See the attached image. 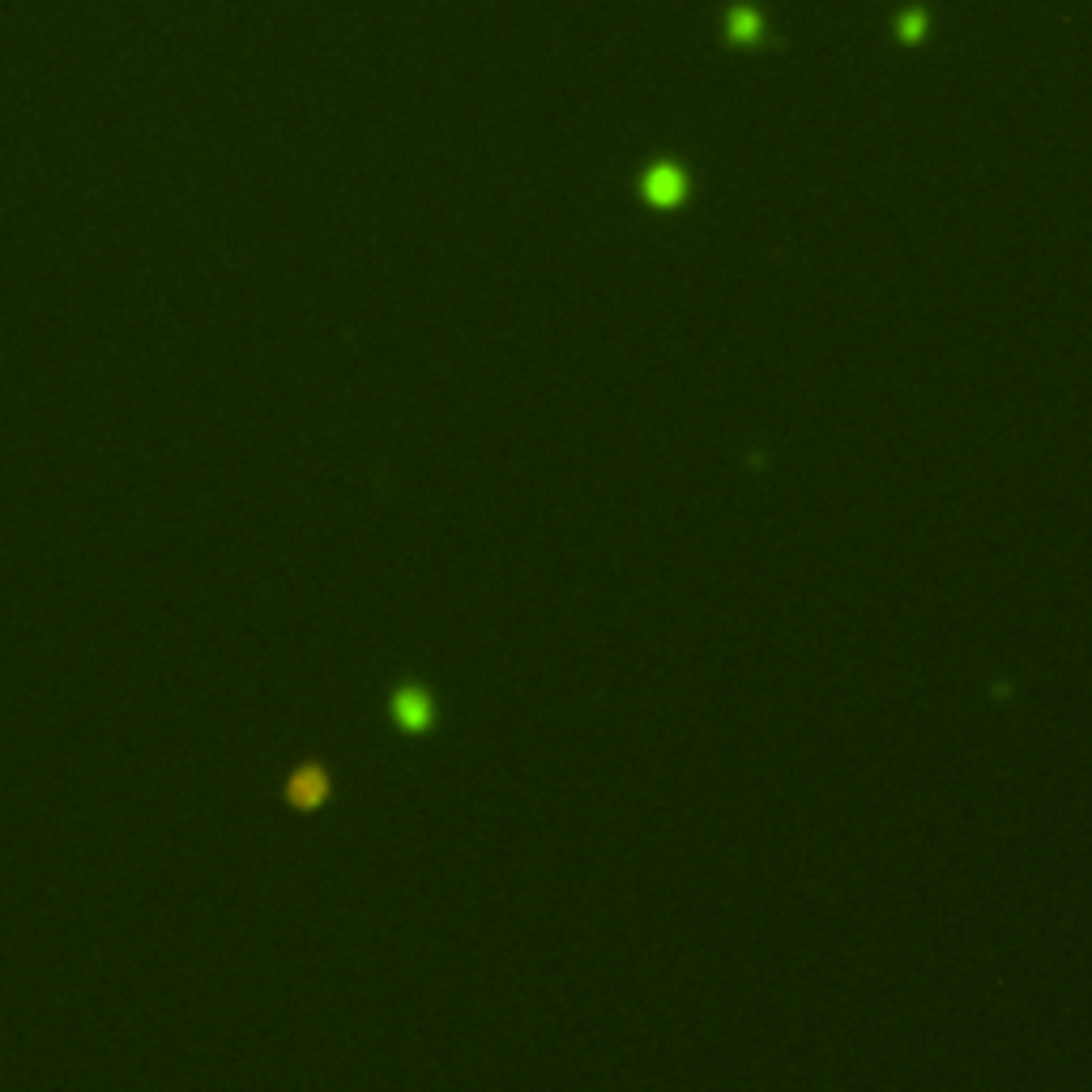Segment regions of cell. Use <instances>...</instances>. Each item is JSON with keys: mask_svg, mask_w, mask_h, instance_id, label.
<instances>
[{"mask_svg": "<svg viewBox=\"0 0 1092 1092\" xmlns=\"http://www.w3.org/2000/svg\"><path fill=\"white\" fill-rule=\"evenodd\" d=\"M329 773L320 769V764H303V769H295L291 773V782H287V798L295 811H316V806L329 802Z\"/></svg>", "mask_w": 1092, "mask_h": 1092, "instance_id": "cell-1", "label": "cell"}, {"mask_svg": "<svg viewBox=\"0 0 1092 1092\" xmlns=\"http://www.w3.org/2000/svg\"><path fill=\"white\" fill-rule=\"evenodd\" d=\"M393 721L402 730H410V734H423V730H431V721H435V704H431V696L423 687H402L393 696Z\"/></svg>", "mask_w": 1092, "mask_h": 1092, "instance_id": "cell-2", "label": "cell"}, {"mask_svg": "<svg viewBox=\"0 0 1092 1092\" xmlns=\"http://www.w3.org/2000/svg\"><path fill=\"white\" fill-rule=\"evenodd\" d=\"M645 196H649V205H658V209H674L687 196V176L678 172L674 163H658L654 172L645 176Z\"/></svg>", "mask_w": 1092, "mask_h": 1092, "instance_id": "cell-3", "label": "cell"}, {"mask_svg": "<svg viewBox=\"0 0 1092 1092\" xmlns=\"http://www.w3.org/2000/svg\"><path fill=\"white\" fill-rule=\"evenodd\" d=\"M730 31H734L739 44H751V39L760 35V18L751 9H739V13H730Z\"/></svg>", "mask_w": 1092, "mask_h": 1092, "instance_id": "cell-4", "label": "cell"}]
</instances>
